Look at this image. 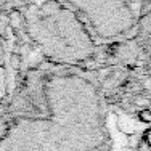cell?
Instances as JSON below:
<instances>
[{
    "label": "cell",
    "instance_id": "4",
    "mask_svg": "<svg viewBox=\"0 0 151 151\" xmlns=\"http://www.w3.org/2000/svg\"><path fill=\"white\" fill-rule=\"evenodd\" d=\"M3 53H5V50H3V45L0 44V63H2V60H3Z\"/></svg>",
    "mask_w": 151,
    "mask_h": 151
},
{
    "label": "cell",
    "instance_id": "2",
    "mask_svg": "<svg viewBox=\"0 0 151 151\" xmlns=\"http://www.w3.org/2000/svg\"><path fill=\"white\" fill-rule=\"evenodd\" d=\"M5 134H6V125H5V122H3V121H0V138H2Z\"/></svg>",
    "mask_w": 151,
    "mask_h": 151
},
{
    "label": "cell",
    "instance_id": "3",
    "mask_svg": "<svg viewBox=\"0 0 151 151\" xmlns=\"http://www.w3.org/2000/svg\"><path fill=\"white\" fill-rule=\"evenodd\" d=\"M145 142H146V143H148V145L151 146V130L146 132V135H145Z\"/></svg>",
    "mask_w": 151,
    "mask_h": 151
},
{
    "label": "cell",
    "instance_id": "1",
    "mask_svg": "<svg viewBox=\"0 0 151 151\" xmlns=\"http://www.w3.org/2000/svg\"><path fill=\"white\" fill-rule=\"evenodd\" d=\"M138 119L145 124H151V109L148 108H143V109L138 111Z\"/></svg>",
    "mask_w": 151,
    "mask_h": 151
}]
</instances>
